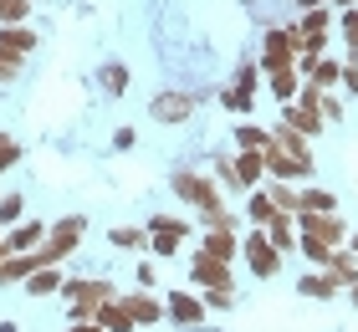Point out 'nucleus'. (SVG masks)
I'll return each mask as SVG.
<instances>
[{
    "label": "nucleus",
    "mask_w": 358,
    "mask_h": 332,
    "mask_svg": "<svg viewBox=\"0 0 358 332\" xmlns=\"http://www.w3.org/2000/svg\"><path fill=\"white\" fill-rule=\"evenodd\" d=\"M46 240V225L41 220H26V225H15L0 236V245H6V256H21V251H36V245Z\"/></svg>",
    "instance_id": "nucleus-1"
},
{
    "label": "nucleus",
    "mask_w": 358,
    "mask_h": 332,
    "mask_svg": "<svg viewBox=\"0 0 358 332\" xmlns=\"http://www.w3.org/2000/svg\"><path fill=\"white\" fill-rule=\"evenodd\" d=\"M31 46H36V31H31V26H0V52L26 57Z\"/></svg>",
    "instance_id": "nucleus-2"
},
{
    "label": "nucleus",
    "mask_w": 358,
    "mask_h": 332,
    "mask_svg": "<svg viewBox=\"0 0 358 332\" xmlns=\"http://www.w3.org/2000/svg\"><path fill=\"white\" fill-rule=\"evenodd\" d=\"M57 287H62V276H57V266H36V271H31V276H26V291H31V296H52Z\"/></svg>",
    "instance_id": "nucleus-3"
},
{
    "label": "nucleus",
    "mask_w": 358,
    "mask_h": 332,
    "mask_svg": "<svg viewBox=\"0 0 358 332\" xmlns=\"http://www.w3.org/2000/svg\"><path fill=\"white\" fill-rule=\"evenodd\" d=\"M31 10V0H0V26H21Z\"/></svg>",
    "instance_id": "nucleus-4"
},
{
    "label": "nucleus",
    "mask_w": 358,
    "mask_h": 332,
    "mask_svg": "<svg viewBox=\"0 0 358 332\" xmlns=\"http://www.w3.org/2000/svg\"><path fill=\"white\" fill-rule=\"evenodd\" d=\"M21 205H26L21 194H6V199H0V225H15V220H21Z\"/></svg>",
    "instance_id": "nucleus-5"
},
{
    "label": "nucleus",
    "mask_w": 358,
    "mask_h": 332,
    "mask_svg": "<svg viewBox=\"0 0 358 332\" xmlns=\"http://www.w3.org/2000/svg\"><path fill=\"white\" fill-rule=\"evenodd\" d=\"M15 159H21V148H15V138H0V174H6Z\"/></svg>",
    "instance_id": "nucleus-6"
},
{
    "label": "nucleus",
    "mask_w": 358,
    "mask_h": 332,
    "mask_svg": "<svg viewBox=\"0 0 358 332\" xmlns=\"http://www.w3.org/2000/svg\"><path fill=\"white\" fill-rule=\"evenodd\" d=\"M103 87L108 92H123V66H103Z\"/></svg>",
    "instance_id": "nucleus-7"
}]
</instances>
